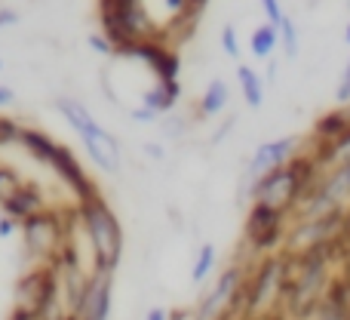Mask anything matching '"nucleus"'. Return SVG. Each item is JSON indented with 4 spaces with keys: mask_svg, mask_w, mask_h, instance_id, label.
I'll list each match as a JSON object with an SVG mask.
<instances>
[{
    "mask_svg": "<svg viewBox=\"0 0 350 320\" xmlns=\"http://www.w3.org/2000/svg\"><path fill=\"white\" fill-rule=\"evenodd\" d=\"M230 99V90L224 80H212L209 86H206L203 99H200V111H203L206 117H215L218 111H224V105H228Z\"/></svg>",
    "mask_w": 350,
    "mask_h": 320,
    "instance_id": "nucleus-14",
    "label": "nucleus"
},
{
    "mask_svg": "<svg viewBox=\"0 0 350 320\" xmlns=\"http://www.w3.org/2000/svg\"><path fill=\"white\" fill-rule=\"evenodd\" d=\"M49 167L55 169V175H59L62 182H65L68 188H71L74 194H77L80 204H86V200H92L98 194V188L90 182V175L83 173V167H80V160L74 158L71 148L65 145H55L53 158H49Z\"/></svg>",
    "mask_w": 350,
    "mask_h": 320,
    "instance_id": "nucleus-5",
    "label": "nucleus"
},
{
    "mask_svg": "<svg viewBox=\"0 0 350 320\" xmlns=\"http://www.w3.org/2000/svg\"><path fill=\"white\" fill-rule=\"evenodd\" d=\"M80 222L90 237L92 274H114L123 259V228L114 210L96 194L92 200L80 204Z\"/></svg>",
    "mask_w": 350,
    "mask_h": 320,
    "instance_id": "nucleus-1",
    "label": "nucleus"
},
{
    "mask_svg": "<svg viewBox=\"0 0 350 320\" xmlns=\"http://www.w3.org/2000/svg\"><path fill=\"white\" fill-rule=\"evenodd\" d=\"M221 47H224V53H228L230 59H240V43H237L234 25H224L221 28Z\"/></svg>",
    "mask_w": 350,
    "mask_h": 320,
    "instance_id": "nucleus-21",
    "label": "nucleus"
},
{
    "mask_svg": "<svg viewBox=\"0 0 350 320\" xmlns=\"http://www.w3.org/2000/svg\"><path fill=\"white\" fill-rule=\"evenodd\" d=\"M59 284L62 278L55 265H37L28 271L16 286V308L10 320H46L49 308H55Z\"/></svg>",
    "mask_w": 350,
    "mask_h": 320,
    "instance_id": "nucleus-2",
    "label": "nucleus"
},
{
    "mask_svg": "<svg viewBox=\"0 0 350 320\" xmlns=\"http://www.w3.org/2000/svg\"><path fill=\"white\" fill-rule=\"evenodd\" d=\"M55 105H59V114L65 117L68 123H71V130H74V133H77L83 142H114V136H111L105 127H98L96 117H92L90 111H86L83 105L77 102V99L62 96Z\"/></svg>",
    "mask_w": 350,
    "mask_h": 320,
    "instance_id": "nucleus-7",
    "label": "nucleus"
},
{
    "mask_svg": "<svg viewBox=\"0 0 350 320\" xmlns=\"http://www.w3.org/2000/svg\"><path fill=\"white\" fill-rule=\"evenodd\" d=\"M295 145H298V142L292 139V136H286V139H273V142H265V145H258V151L252 154V163H249V175H255V179H265L267 173H273V169L286 167V160L292 158Z\"/></svg>",
    "mask_w": 350,
    "mask_h": 320,
    "instance_id": "nucleus-10",
    "label": "nucleus"
},
{
    "mask_svg": "<svg viewBox=\"0 0 350 320\" xmlns=\"http://www.w3.org/2000/svg\"><path fill=\"white\" fill-rule=\"evenodd\" d=\"M59 320H80V317H74V315H62Z\"/></svg>",
    "mask_w": 350,
    "mask_h": 320,
    "instance_id": "nucleus-32",
    "label": "nucleus"
},
{
    "mask_svg": "<svg viewBox=\"0 0 350 320\" xmlns=\"http://www.w3.org/2000/svg\"><path fill=\"white\" fill-rule=\"evenodd\" d=\"M280 274H283L280 262H267V265L261 268V274L255 278V286H252V302H249V308L258 311L261 305H267L273 296H277V290H280Z\"/></svg>",
    "mask_w": 350,
    "mask_h": 320,
    "instance_id": "nucleus-12",
    "label": "nucleus"
},
{
    "mask_svg": "<svg viewBox=\"0 0 350 320\" xmlns=\"http://www.w3.org/2000/svg\"><path fill=\"white\" fill-rule=\"evenodd\" d=\"M175 99H178V80H172V84H160L154 86L151 93H145V108L151 111H170L175 105Z\"/></svg>",
    "mask_w": 350,
    "mask_h": 320,
    "instance_id": "nucleus-18",
    "label": "nucleus"
},
{
    "mask_svg": "<svg viewBox=\"0 0 350 320\" xmlns=\"http://www.w3.org/2000/svg\"><path fill=\"white\" fill-rule=\"evenodd\" d=\"M191 3H193V10H200V6H203L206 0H191Z\"/></svg>",
    "mask_w": 350,
    "mask_h": 320,
    "instance_id": "nucleus-31",
    "label": "nucleus"
},
{
    "mask_svg": "<svg viewBox=\"0 0 350 320\" xmlns=\"http://www.w3.org/2000/svg\"><path fill=\"white\" fill-rule=\"evenodd\" d=\"M332 320H335V317H332Z\"/></svg>",
    "mask_w": 350,
    "mask_h": 320,
    "instance_id": "nucleus-35",
    "label": "nucleus"
},
{
    "mask_svg": "<svg viewBox=\"0 0 350 320\" xmlns=\"http://www.w3.org/2000/svg\"><path fill=\"white\" fill-rule=\"evenodd\" d=\"M145 151H148V154H154V158H160V154H163L157 145H145Z\"/></svg>",
    "mask_w": 350,
    "mask_h": 320,
    "instance_id": "nucleus-30",
    "label": "nucleus"
},
{
    "mask_svg": "<svg viewBox=\"0 0 350 320\" xmlns=\"http://www.w3.org/2000/svg\"><path fill=\"white\" fill-rule=\"evenodd\" d=\"M237 77H240L243 99H246V105H249V108H261V102H265V84H261V77L249 65L237 68Z\"/></svg>",
    "mask_w": 350,
    "mask_h": 320,
    "instance_id": "nucleus-13",
    "label": "nucleus"
},
{
    "mask_svg": "<svg viewBox=\"0 0 350 320\" xmlns=\"http://www.w3.org/2000/svg\"><path fill=\"white\" fill-rule=\"evenodd\" d=\"M0 68H3V62H0Z\"/></svg>",
    "mask_w": 350,
    "mask_h": 320,
    "instance_id": "nucleus-34",
    "label": "nucleus"
},
{
    "mask_svg": "<svg viewBox=\"0 0 350 320\" xmlns=\"http://www.w3.org/2000/svg\"><path fill=\"white\" fill-rule=\"evenodd\" d=\"M280 40H283V49L286 56H295L298 53V31H295V22H292L289 16H283V22H280Z\"/></svg>",
    "mask_w": 350,
    "mask_h": 320,
    "instance_id": "nucleus-20",
    "label": "nucleus"
},
{
    "mask_svg": "<svg viewBox=\"0 0 350 320\" xmlns=\"http://www.w3.org/2000/svg\"><path fill=\"white\" fill-rule=\"evenodd\" d=\"M111 293H114V274H90V290L80 305V320H108L111 317Z\"/></svg>",
    "mask_w": 350,
    "mask_h": 320,
    "instance_id": "nucleus-8",
    "label": "nucleus"
},
{
    "mask_svg": "<svg viewBox=\"0 0 350 320\" xmlns=\"http://www.w3.org/2000/svg\"><path fill=\"white\" fill-rule=\"evenodd\" d=\"M261 6H265V12H267L273 28H280V22H283V16H286V12L280 10V0H261Z\"/></svg>",
    "mask_w": 350,
    "mask_h": 320,
    "instance_id": "nucleus-23",
    "label": "nucleus"
},
{
    "mask_svg": "<svg viewBox=\"0 0 350 320\" xmlns=\"http://www.w3.org/2000/svg\"><path fill=\"white\" fill-rule=\"evenodd\" d=\"M22 234H25V249L37 259H55L59 249L65 247V231H62L59 219L53 212H37L28 222H22Z\"/></svg>",
    "mask_w": 350,
    "mask_h": 320,
    "instance_id": "nucleus-4",
    "label": "nucleus"
},
{
    "mask_svg": "<svg viewBox=\"0 0 350 320\" xmlns=\"http://www.w3.org/2000/svg\"><path fill=\"white\" fill-rule=\"evenodd\" d=\"M129 117H133V121H139V123H154L160 114H157V111H151V108H145V105H142V108H135Z\"/></svg>",
    "mask_w": 350,
    "mask_h": 320,
    "instance_id": "nucleus-25",
    "label": "nucleus"
},
{
    "mask_svg": "<svg viewBox=\"0 0 350 320\" xmlns=\"http://www.w3.org/2000/svg\"><path fill=\"white\" fill-rule=\"evenodd\" d=\"M298 191H301V167H280L273 173H267L265 179L255 182L252 197L255 204H265L271 210L283 212L298 197Z\"/></svg>",
    "mask_w": 350,
    "mask_h": 320,
    "instance_id": "nucleus-3",
    "label": "nucleus"
},
{
    "mask_svg": "<svg viewBox=\"0 0 350 320\" xmlns=\"http://www.w3.org/2000/svg\"><path fill=\"white\" fill-rule=\"evenodd\" d=\"M18 142L43 163H49V158H53V151H55V142L49 139L46 133H37V130H22V133H18Z\"/></svg>",
    "mask_w": 350,
    "mask_h": 320,
    "instance_id": "nucleus-15",
    "label": "nucleus"
},
{
    "mask_svg": "<svg viewBox=\"0 0 350 320\" xmlns=\"http://www.w3.org/2000/svg\"><path fill=\"white\" fill-rule=\"evenodd\" d=\"M18 22V12L12 10H0V28H6V25H16Z\"/></svg>",
    "mask_w": 350,
    "mask_h": 320,
    "instance_id": "nucleus-27",
    "label": "nucleus"
},
{
    "mask_svg": "<svg viewBox=\"0 0 350 320\" xmlns=\"http://www.w3.org/2000/svg\"><path fill=\"white\" fill-rule=\"evenodd\" d=\"M25 185H28V182H22L16 173H12V169L0 167V210H3V212L10 210V206L22 197Z\"/></svg>",
    "mask_w": 350,
    "mask_h": 320,
    "instance_id": "nucleus-16",
    "label": "nucleus"
},
{
    "mask_svg": "<svg viewBox=\"0 0 350 320\" xmlns=\"http://www.w3.org/2000/svg\"><path fill=\"white\" fill-rule=\"evenodd\" d=\"M123 56H135V59H145L148 68L160 77V84H172L178 77V56L170 53L166 47H160L157 40H142L133 43L129 49H123Z\"/></svg>",
    "mask_w": 350,
    "mask_h": 320,
    "instance_id": "nucleus-6",
    "label": "nucleus"
},
{
    "mask_svg": "<svg viewBox=\"0 0 350 320\" xmlns=\"http://www.w3.org/2000/svg\"><path fill=\"white\" fill-rule=\"evenodd\" d=\"M16 102V93L10 90V86H0V108H6V105Z\"/></svg>",
    "mask_w": 350,
    "mask_h": 320,
    "instance_id": "nucleus-28",
    "label": "nucleus"
},
{
    "mask_svg": "<svg viewBox=\"0 0 350 320\" xmlns=\"http://www.w3.org/2000/svg\"><path fill=\"white\" fill-rule=\"evenodd\" d=\"M212 265H215V247L212 243H203L197 253V259H193V268H191V280L193 284H203L206 278H209Z\"/></svg>",
    "mask_w": 350,
    "mask_h": 320,
    "instance_id": "nucleus-19",
    "label": "nucleus"
},
{
    "mask_svg": "<svg viewBox=\"0 0 350 320\" xmlns=\"http://www.w3.org/2000/svg\"><path fill=\"white\" fill-rule=\"evenodd\" d=\"M277 43H280V31L273 28V25H261V28L252 31V40H249V47H252L255 59H267V56L277 49Z\"/></svg>",
    "mask_w": 350,
    "mask_h": 320,
    "instance_id": "nucleus-17",
    "label": "nucleus"
},
{
    "mask_svg": "<svg viewBox=\"0 0 350 320\" xmlns=\"http://www.w3.org/2000/svg\"><path fill=\"white\" fill-rule=\"evenodd\" d=\"M338 102H350V62H347V68H345V74H341V84H338Z\"/></svg>",
    "mask_w": 350,
    "mask_h": 320,
    "instance_id": "nucleus-24",
    "label": "nucleus"
},
{
    "mask_svg": "<svg viewBox=\"0 0 350 320\" xmlns=\"http://www.w3.org/2000/svg\"><path fill=\"white\" fill-rule=\"evenodd\" d=\"M12 231H16V219H10V216H0V237H10Z\"/></svg>",
    "mask_w": 350,
    "mask_h": 320,
    "instance_id": "nucleus-26",
    "label": "nucleus"
},
{
    "mask_svg": "<svg viewBox=\"0 0 350 320\" xmlns=\"http://www.w3.org/2000/svg\"><path fill=\"white\" fill-rule=\"evenodd\" d=\"M280 216H283L280 210H271V206H265V204H255L252 212H249V219H246V237L258 249L273 247L280 237Z\"/></svg>",
    "mask_w": 350,
    "mask_h": 320,
    "instance_id": "nucleus-9",
    "label": "nucleus"
},
{
    "mask_svg": "<svg viewBox=\"0 0 350 320\" xmlns=\"http://www.w3.org/2000/svg\"><path fill=\"white\" fill-rule=\"evenodd\" d=\"M86 43H90V47L96 49V53H105V56H114V53H117L114 43H111L105 34H90V37H86Z\"/></svg>",
    "mask_w": 350,
    "mask_h": 320,
    "instance_id": "nucleus-22",
    "label": "nucleus"
},
{
    "mask_svg": "<svg viewBox=\"0 0 350 320\" xmlns=\"http://www.w3.org/2000/svg\"><path fill=\"white\" fill-rule=\"evenodd\" d=\"M345 40H347V43H350V25H347V34H345Z\"/></svg>",
    "mask_w": 350,
    "mask_h": 320,
    "instance_id": "nucleus-33",
    "label": "nucleus"
},
{
    "mask_svg": "<svg viewBox=\"0 0 350 320\" xmlns=\"http://www.w3.org/2000/svg\"><path fill=\"white\" fill-rule=\"evenodd\" d=\"M237 286H240V271L228 268V271L218 278V284L212 286V293L203 299V305H200V311H197V320H221V311L230 305Z\"/></svg>",
    "mask_w": 350,
    "mask_h": 320,
    "instance_id": "nucleus-11",
    "label": "nucleus"
},
{
    "mask_svg": "<svg viewBox=\"0 0 350 320\" xmlns=\"http://www.w3.org/2000/svg\"><path fill=\"white\" fill-rule=\"evenodd\" d=\"M145 320H170V315H166V308H151L145 315Z\"/></svg>",
    "mask_w": 350,
    "mask_h": 320,
    "instance_id": "nucleus-29",
    "label": "nucleus"
}]
</instances>
